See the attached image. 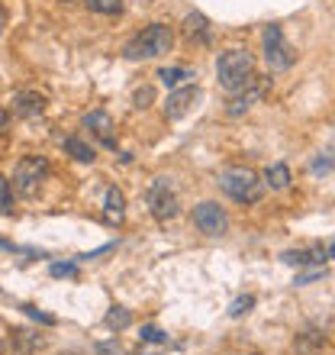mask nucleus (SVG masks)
Segmentation results:
<instances>
[{
    "label": "nucleus",
    "mask_w": 335,
    "mask_h": 355,
    "mask_svg": "<svg viewBox=\"0 0 335 355\" xmlns=\"http://www.w3.org/2000/svg\"><path fill=\"white\" fill-rule=\"evenodd\" d=\"M142 343H168V333L159 327H142Z\"/></svg>",
    "instance_id": "obj_28"
},
{
    "label": "nucleus",
    "mask_w": 335,
    "mask_h": 355,
    "mask_svg": "<svg viewBox=\"0 0 335 355\" xmlns=\"http://www.w3.org/2000/svg\"><path fill=\"white\" fill-rule=\"evenodd\" d=\"M159 78H161V85H165V87L177 91V87H184L187 81L194 78V71H190V68H161Z\"/></svg>",
    "instance_id": "obj_17"
},
{
    "label": "nucleus",
    "mask_w": 335,
    "mask_h": 355,
    "mask_svg": "<svg viewBox=\"0 0 335 355\" xmlns=\"http://www.w3.org/2000/svg\"><path fill=\"white\" fill-rule=\"evenodd\" d=\"M335 165V159H332V152H319L316 159L309 162V171H313V175H326L329 168H332Z\"/></svg>",
    "instance_id": "obj_24"
},
{
    "label": "nucleus",
    "mask_w": 335,
    "mask_h": 355,
    "mask_svg": "<svg viewBox=\"0 0 335 355\" xmlns=\"http://www.w3.org/2000/svg\"><path fill=\"white\" fill-rule=\"evenodd\" d=\"M181 33H184V39L197 42V46H206V42L213 39V26H210V19H206L203 13H187Z\"/></svg>",
    "instance_id": "obj_10"
},
{
    "label": "nucleus",
    "mask_w": 335,
    "mask_h": 355,
    "mask_svg": "<svg viewBox=\"0 0 335 355\" xmlns=\"http://www.w3.org/2000/svg\"><path fill=\"white\" fill-rule=\"evenodd\" d=\"M103 220L113 226H120L123 220H126V197H123V191L116 184L107 187V197H103Z\"/></svg>",
    "instance_id": "obj_11"
},
{
    "label": "nucleus",
    "mask_w": 335,
    "mask_h": 355,
    "mask_svg": "<svg viewBox=\"0 0 335 355\" xmlns=\"http://www.w3.org/2000/svg\"><path fill=\"white\" fill-rule=\"evenodd\" d=\"M0 200H3V207H0L3 216H10L13 214V178H3V181H0Z\"/></svg>",
    "instance_id": "obj_23"
},
{
    "label": "nucleus",
    "mask_w": 335,
    "mask_h": 355,
    "mask_svg": "<svg viewBox=\"0 0 335 355\" xmlns=\"http://www.w3.org/2000/svg\"><path fill=\"white\" fill-rule=\"evenodd\" d=\"M48 178V162L42 155H23L13 168V187L23 197H36Z\"/></svg>",
    "instance_id": "obj_4"
},
{
    "label": "nucleus",
    "mask_w": 335,
    "mask_h": 355,
    "mask_svg": "<svg viewBox=\"0 0 335 355\" xmlns=\"http://www.w3.org/2000/svg\"><path fill=\"white\" fill-rule=\"evenodd\" d=\"M258 97H261V87H255V85L245 87L242 94H235L233 103H229V116H242V113L248 110V107H251L255 101H258Z\"/></svg>",
    "instance_id": "obj_16"
},
{
    "label": "nucleus",
    "mask_w": 335,
    "mask_h": 355,
    "mask_svg": "<svg viewBox=\"0 0 335 355\" xmlns=\"http://www.w3.org/2000/svg\"><path fill=\"white\" fill-rule=\"evenodd\" d=\"M84 126L97 136V139L107 146V149H116V136H113V120H110V113L107 110H93L84 116Z\"/></svg>",
    "instance_id": "obj_9"
},
{
    "label": "nucleus",
    "mask_w": 335,
    "mask_h": 355,
    "mask_svg": "<svg viewBox=\"0 0 335 355\" xmlns=\"http://www.w3.org/2000/svg\"><path fill=\"white\" fill-rule=\"evenodd\" d=\"M171 46H174V33H171V26H165V23H152V26H145L142 33H136V36L126 42L123 55L129 58V62L161 58V55L171 52Z\"/></svg>",
    "instance_id": "obj_2"
},
{
    "label": "nucleus",
    "mask_w": 335,
    "mask_h": 355,
    "mask_svg": "<svg viewBox=\"0 0 335 355\" xmlns=\"http://www.w3.org/2000/svg\"><path fill=\"white\" fill-rule=\"evenodd\" d=\"M91 13H103V17H113L123 10V0H84Z\"/></svg>",
    "instance_id": "obj_21"
},
{
    "label": "nucleus",
    "mask_w": 335,
    "mask_h": 355,
    "mask_svg": "<svg viewBox=\"0 0 335 355\" xmlns=\"http://www.w3.org/2000/svg\"><path fill=\"white\" fill-rule=\"evenodd\" d=\"M65 152L71 155V159H78V162H93L97 159V152H93L84 139H78V136H68L65 139Z\"/></svg>",
    "instance_id": "obj_19"
},
{
    "label": "nucleus",
    "mask_w": 335,
    "mask_h": 355,
    "mask_svg": "<svg viewBox=\"0 0 335 355\" xmlns=\"http://www.w3.org/2000/svg\"><path fill=\"white\" fill-rule=\"evenodd\" d=\"M23 313H26V317H33V320H39V323H46V327H55V317H52V313H42V310L39 307H33V304H23Z\"/></svg>",
    "instance_id": "obj_25"
},
{
    "label": "nucleus",
    "mask_w": 335,
    "mask_h": 355,
    "mask_svg": "<svg viewBox=\"0 0 335 355\" xmlns=\"http://www.w3.org/2000/svg\"><path fill=\"white\" fill-rule=\"evenodd\" d=\"M200 101V87L197 85H184V87H177V91L168 94V101H165V116L168 120H181L194 103Z\"/></svg>",
    "instance_id": "obj_8"
},
{
    "label": "nucleus",
    "mask_w": 335,
    "mask_h": 355,
    "mask_svg": "<svg viewBox=\"0 0 335 355\" xmlns=\"http://www.w3.org/2000/svg\"><path fill=\"white\" fill-rule=\"evenodd\" d=\"M329 255H326V249H300V252H284L280 255V262H287V265H323Z\"/></svg>",
    "instance_id": "obj_14"
},
{
    "label": "nucleus",
    "mask_w": 335,
    "mask_h": 355,
    "mask_svg": "<svg viewBox=\"0 0 335 355\" xmlns=\"http://www.w3.org/2000/svg\"><path fill=\"white\" fill-rule=\"evenodd\" d=\"M145 204H149L152 216L159 220V223H168V220H174L177 216V191L174 184L168 181V178H155L145 191Z\"/></svg>",
    "instance_id": "obj_6"
},
{
    "label": "nucleus",
    "mask_w": 335,
    "mask_h": 355,
    "mask_svg": "<svg viewBox=\"0 0 335 355\" xmlns=\"http://www.w3.org/2000/svg\"><path fill=\"white\" fill-rule=\"evenodd\" d=\"M13 110H17L19 116L33 120V116H39V113L46 110V97L36 91H19V94H13Z\"/></svg>",
    "instance_id": "obj_12"
},
{
    "label": "nucleus",
    "mask_w": 335,
    "mask_h": 355,
    "mask_svg": "<svg viewBox=\"0 0 335 355\" xmlns=\"http://www.w3.org/2000/svg\"><path fill=\"white\" fill-rule=\"evenodd\" d=\"M251 307H255V297H251V294H242V297H235L233 304H229V317L239 320V317H245Z\"/></svg>",
    "instance_id": "obj_22"
},
{
    "label": "nucleus",
    "mask_w": 335,
    "mask_h": 355,
    "mask_svg": "<svg viewBox=\"0 0 335 355\" xmlns=\"http://www.w3.org/2000/svg\"><path fill=\"white\" fill-rule=\"evenodd\" d=\"M216 81L229 94H242L245 87L255 85V58L245 49H226L216 58Z\"/></svg>",
    "instance_id": "obj_1"
},
{
    "label": "nucleus",
    "mask_w": 335,
    "mask_h": 355,
    "mask_svg": "<svg viewBox=\"0 0 335 355\" xmlns=\"http://www.w3.org/2000/svg\"><path fill=\"white\" fill-rule=\"evenodd\" d=\"M65 3H68V0H65Z\"/></svg>",
    "instance_id": "obj_31"
},
{
    "label": "nucleus",
    "mask_w": 335,
    "mask_h": 355,
    "mask_svg": "<svg viewBox=\"0 0 335 355\" xmlns=\"http://www.w3.org/2000/svg\"><path fill=\"white\" fill-rule=\"evenodd\" d=\"M129 323H132V313H129V310H126V307H110V313H107V327L120 333V329H126Z\"/></svg>",
    "instance_id": "obj_20"
},
{
    "label": "nucleus",
    "mask_w": 335,
    "mask_h": 355,
    "mask_svg": "<svg viewBox=\"0 0 335 355\" xmlns=\"http://www.w3.org/2000/svg\"><path fill=\"white\" fill-rule=\"evenodd\" d=\"M323 346H326V336H323L319 329H307V333H300L297 336V352L300 355H319Z\"/></svg>",
    "instance_id": "obj_15"
},
{
    "label": "nucleus",
    "mask_w": 335,
    "mask_h": 355,
    "mask_svg": "<svg viewBox=\"0 0 335 355\" xmlns=\"http://www.w3.org/2000/svg\"><path fill=\"white\" fill-rule=\"evenodd\" d=\"M261 46H264V62H268L271 71H287L293 65V58H297L293 46L284 39V29L274 26V23L261 33Z\"/></svg>",
    "instance_id": "obj_5"
},
{
    "label": "nucleus",
    "mask_w": 335,
    "mask_h": 355,
    "mask_svg": "<svg viewBox=\"0 0 335 355\" xmlns=\"http://www.w3.org/2000/svg\"><path fill=\"white\" fill-rule=\"evenodd\" d=\"M264 184H268L271 191H284V187L290 184V168L284 165V162H278V165H271V168L264 171Z\"/></svg>",
    "instance_id": "obj_18"
},
{
    "label": "nucleus",
    "mask_w": 335,
    "mask_h": 355,
    "mask_svg": "<svg viewBox=\"0 0 335 355\" xmlns=\"http://www.w3.org/2000/svg\"><path fill=\"white\" fill-rule=\"evenodd\" d=\"M316 278H323V265H316V268H309V271H303V275H297V278H293V284H309V281H316Z\"/></svg>",
    "instance_id": "obj_29"
},
{
    "label": "nucleus",
    "mask_w": 335,
    "mask_h": 355,
    "mask_svg": "<svg viewBox=\"0 0 335 355\" xmlns=\"http://www.w3.org/2000/svg\"><path fill=\"white\" fill-rule=\"evenodd\" d=\"M219 191L229 194L235 204H258L261 197H264V181L251 168L245 165H229V168L219 171Z\"/></svg>",
    "instance_id": "obj_3"
},
{
    "label": "nucleus",
    "mask_w": 335,
    "mask_h": 355,
    "mask_svg": "<svg viewBox=\"0 0 335 355\" xmlns=\"http://www.w3.org/2000/svg\"><path fill=\"white\" fill-rule=\"evenodd\" d=\"M10 336H13V352L17 355H36L39 349H46V339L33 329H10Z\"/></svg>",
    "instance_id": "obj_13"
},
{
    "label": "nucleus",
    "mask_w": 335,
    "mask_h": 355,
    "mask_svg": "<svg viewBox=\"0 0 335 355\" xmlns=\"http://www.w3.org/2000/svg\"><path fill=\"white\" fill-rule=\"evenodd\" d=\"M194 226L203 236H223L229 230V216L216 200H203L194 207Z\"/></svg>",
    "instance_id": "obj_7"
},
{
    "label": "nucleus",
    "mask_w": 335,
    "mask_h": 355,
    "mask_svg": "<svg viewBox=\"0 0 335 355\" xmlns=\"http://www.w3.org/2000/svg\"><path fill=\"white\" fill-rule=\"evenodd\" d=\"M152 101H155V91H152L149 85L139 87V91H136V97H132V103H136V110H145V107H152Z\"/></svg>",
    "instance_id": "obj_26"
},
{
    "label": "nucleus",
    "mask_w": 335,
    "mask_h": 355,
    "mask_svg": "<svg viewBox=\"0 0 335 355\" xmlns=\"http://www.w3.org/2000/svg\"><path fill=\"white\" fill-rule=\"evenodd\" d=\"M48 271H52V278H71V275H78V265L75 262H55Z\"/></svg>",
    "instance_id": "obj_27"
},
{
    "label": "nucleus",
    "mask_w": 335,
    "mask_h": 355,
    "mask_svg": "<svg viewBox=\"0 0 335 355\" xmlns=\"http://www.w3.org/2000/svg\"><path fill=\"white\" fill-rule=\"evenodd\" d=\"M326 255H329V259H335V243H329V245H326Z\"/></svg>",
    "instance_id": "obj_30"
}]
</instances>
